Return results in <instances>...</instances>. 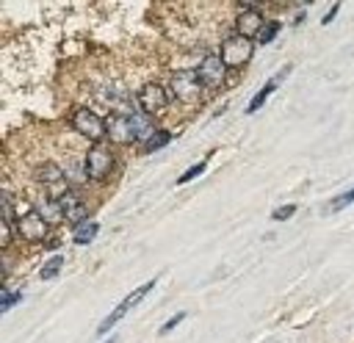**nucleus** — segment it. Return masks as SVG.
<instances>
[{"label": "nucleus", "instance_id": "nucleus-1", "mask_svg": "<svg viewBox=\"0 0 354 343\" xmlns=\"http://www.w3.org/2000/svg\"><path fill=\"white\" fill-rule=\"evenodd\" d=\"M113 166H116V152H113V147H111L108 141L91 144L88 152H86V158H83V177L91 180V183H105V180L111 177Z\"/></svg>", "mask_w": 354, "mask_h": 343}, {"label": "nucleus", "instance_id": "nucleus-2", "mask_svg": "<svg viewBox=\"0 0 354 343\" xmlns=\"http://www.w3.org/2000/svg\"><path fill=\"white\" fill-rule=\"evenodd\" d=\"M69 124L75 127L77 136L88 138L91 144H102V141H108V124H105V119H102L97 111L86 108V105H80V108L72 111Z\"/></svg>", "mask_w": 354, "mask_h": 343}, {"label": "nucleus", "instance_id": "nucleus-3", "mask_svg": "<svg viewBox=\"0 0 354 343\" xmlns=\"http://www.w3.org/2000/svg\"><path fill=\"white\" fill-rule=\"evenodd\" d=\"M169 91H171L174 100H180V102H185V105H194V102L202 100L205 86H202L196 69H177V72H171V77H169Z\"/></svg>", "mask_w": 354, "mask_h": 343}, {"label": "nucleus", "instance_id": "nucleus-4", "mask_svg": "<svg viewBox=\"0 0 354 343\" xmlns=\"http://www.w3.org/2000/svg\"><path fill=\"white\" fill-rule=\"evenodd\" d=\"M36 183L44 188V196H50V199H55V202H58L64 194L72 191L66 172H64L58 163H53V160H44V163L36 169Z\"/></svg>", "mask_w": 354, "mask_h": 343}, {"label": "nucleus", "instance_id": "nucleus-5", "mask_svg": "<svg viewBox=\"0 0 354 343\" xmlns=\"http://www.w3.org/2000/svg\"><path fill=\"white\" fill-rule=\"evenodd\" d=\"M14 230H17V235H19L25 243H44V241L50 238L53 224L33 207V210H28L25 216H19V219L14 221Z\"/></svg>", "mask_w": 354, "mask_h": 343}, {"label": "nucleus", "instance_id": "nucleus-6", "mask_svg": "<svg viewBox=\"0 0 354 343\" xmlns=\"http://www.w3.org/2000/svg\"><path fill=\"white\" fill-rule=\"evenodd\" d=\"M136 102H138L141 113L158 116V113H163V111L169 108L171 91H169L166 86H160V83H144V86L138 89V94H136Z\"/></svg>", "mask_w": 354, "mask_h": 343}, {"label": "nucleus", "instance_id": "nucleus-7", "mask_svg": "<svg viewBox=\"0 0 354 343\" xmlns=\"http://www.w3.org/2000/svg\"><path fill=\"white\" fill-rule=\"evenodd\" d=\"M252 53H254V41L252 39H243V36H238V33H232V36H227L224 41H221V61L227 64V69H238V66H243L249 58H252Z\"/></svg>", "mask_w": 354, "mask_h": 343}, {"label": "nucleus", "instance_id": "nucleus-8", "mask_svg": "<svg viewBox=\"0 0 354 343\" xmlns=\"http://www.w3.org/2000/svg\"><path fill=\"white\" fill-rule=\"evenodd\" d=\"M152 288H155V279H147L144 285H138V288H136L130 296H124V299L119 302V307H116V310H111V315H105V318L100 321L97 332H100V335H105V332H108L113 324H119V321L127 315V310H133V307H136V304H138V302H141V299H144V296H147Z\"/></svg>", "mask_w": 354, "mask_h": 343}, {"label": "nucleus", "instance_id": "nucleus-9", "mask_svg": "<svg viewBox=\"0 0 354 343\" xmlns=\"http://www.w3.org/2000/svg\"><path fill=\"white\" fill-rule=\"evenodd\" d=\"M196 75H199V80H202L205 89H221V86L227 83V64L221 61L218 53H207V55L199 61Z\"/></svg>", "mask_w": 354, "mask_h": 343}, {"label": "nucleus", "instance_id": "nucleus-10", "mask_svg": "<svg viewBox=\"0 0 354 343\" xmlns=\"http://www.w3.org/2000/svg\"><path fill=\"white\" fill-rule=\"evenodd\" d=\"M105 124H108V141L111 144H136V141H141L133 116H124V113H113L111 111V116L105 119Z\"/></svg>", "mask_w": 354, "mask_h": 343}, {"label": "nucleus", "instance_id": "nucleus-11", "mask_svg": "<svg viewBox=\"0 0 354 343\" xmlns=\"http://www.w3.org/2000/svg\"><path fill=\"white\" fill-rule=\"evenodd\" d=\"M58 205H61V210H64V221H69V224H80V221H88L86 216H88V202L72 188L69 194H64L61 199H58Z\"/></svg>", "mask_w": 354, "mask_h": 343}, {"label": "nucleus", "instance_id": "nucleus-12", "mask_svg": "<svg viewBox=\"0 0 354 343\" xmlns=\"http://www.w3.org/2000/svg\"><path fill=\"white\" fill-rule=\"evenodd\" d=\"M263 25H266V22H263V14H260L257 8H241V11H238V19H235V33L243 36V39L257 41Z\"/></svg>", "mask_w": 354, "mask_h": 343}, {"label": "nucleus", "instance_id": "nucleus-13", "mask_svg": "<svg viewBox=\"0 0 354 343\" xmlns=\"http://www.w3.org/2000/svg\"><path fill=\"white\" fill-rule=\"evenodd\" d=\"M97 232H100V224L97 221H80L77 227H72V241L77 246H86V243H91L97 238Z\"/></svg>", "mask_w": 354, "mask_h": 343}, {"label": "nucleus", "instance_id": "nucleus-14", "mask_svg": "<svg viewBox=\"0 0 354 343\" xmlns=\"http://www.w3.org/2000/svg\"><path fill=\"white\" fill-rule=\"evenodd\" d=\"M36 210H39V213H41V216H44L50 224L64 221V210H61V205H58L55 199H50V196H44V199H41V205H39Z\"/></svg>", "mask_w": 354, "mask_h": 343}, {"label": "nucleus", "instance_id": "nucleus-15", "mask_svg": "<svg viewBox=\"0 0 354 343\" xmlns=\"http://www.w3.org/2000/svg\"><path fill=\"white\" fill-rule=\"evenodd\" d=\"M169 141H171V133L163 130V127H158V130L144 141V152H158V149H163Z\"/></svg>", "mask_w": 354, "mask_h": 343}, {"label": "nucleus", "instance_id": "nucleus-16", "mask_svg": "<svg viewBox=\"0 0 354 343\" xmlns=\"http://www.w3.org/2000/svg\"><path fill=\"white\" fill-rule=\"evenodd\" d=\"M277 83H279V77H274V80H268V83H266V86H263V89H260V91L254 94V100L249 102V108H246V113H254V111H260V108H263V102L268 100V94H271V91L277 89Z\"/></svg>", "mask_w": 354, "mask_h": 343}, {"label": "nucleus", "instance_id": "nucleus-17", "mask_svg": "<svg viewBox=\"0 0 354 343\" xmlns=\"http://www.w3.org/2000/svg\"><path fill=\"white\" fill-rule=\"evenodd\" d=\"M61 268H64V254H53V257H50V260L41 266L39 277H41V279H55Z\"/></svg>", "mask_w": 354, "mask_h": 343}, {"label": "nucleus", "instance_id": "nucleus-18", "mask_svg": "<svg viewBox=\"0 0 354 343\" xmlns=\"http://www.w3.org/2000/svg\"><path fill=\"white\" fill-rule=\"evenodd\" d=\"M19 299H22V293L19 290H11L8 282H3V288H0V310L8 313L14 307V302H19Z\"/></svg>", "mask_w": 354, "mask_h": 343}, {"label": "nucleus", "instance_id": "nucleus-19", "mask_svg": "<svg viewBox=\"0 0 354 343\" xmlns=\"http://www.w3.org/2000/svg\"><path fill=\"white\" fill-rule=\"evenodd\" d=\"M279 28H282V25H279L277 19H271V22H266V25H263V30H260V36H257V41H260V44H271V41L277 39V33H279Z\"/></svg>", "mask_w": 354, "mask_h": 343}, {"label": "nucleus", "instance_id": "nucleus-20", "mask_svg": "<svg viewBox=\"0 0 354 343\" xmlns=\"http://www.w3.org/2000/svg\"><path fill=\"white\" fill-rule=\"evenodd\" d=\"M205 166H207V163H205V160H199V163H194L191 169H185V172L177 177V185H183V183H191L194 177H199V174L205 172Z\"/></svg>", "mask_w": 354, "mask_h": 343}, {"label": "nucleus", "instance_id": "nucleus-21", "mask_svg": "<svg viewBox=\"0 0 354 343\" xmlns=\"http://www.w3.org/2000/svg\"><path fill=\"white\" fill-rule=\"evenodd\" d=\"M351 202H354V188H348V191H343L340 196H335V199L329 202V207H332V210H343V207L351 205Z\"/></svg>", "mask_w": 354, "mask_h": 343}, {"label": "nucleus", "instance_id": "nucleus-22", "mask_svg": "<svg viewBox=\"0 0 354 343\" xmlns=\"http://www.w3.org/2000/svg\"><path fill=\"white\" fill-rule=\"evenodd\" d=\"M296 213V205H282V207H277L271 216H274V221H285V219H290Z\"/></svg>", "mask_w": 354, "mask_h": 343}, {"label": "nucleus", "instance_id": "nucleus-23", "mask_svg": "<svg viewBox=\"0 0 354 343\" xmlns=\"http://www.w3.org/2000/svg\"><path fill=\"white\" fill-rule=\"evenodd\" d=\"M183 318H185V313H177V315H171V318H169V321L160 326V332H171V329H174V326L183 321Z\"/></svg>", "mask_w": 354, "mask_h": 343}, {"label": "nucleus", "instance_id": "nucleus-24", "mask_svg": "<svg viewBox=\"0 0 354 343\" xmlns=\"http://www.w3.org/2000/svg\"><path fill=\"white\" fill-rule=\"evenodd\" d=\"M337 11H340V3H332V8H329L324 17H321V25H329V22L337 17Z\"/></svg>", "mask_w": 354, "mask_h": 343}, {"label": "nucleus", "instance_id": "nucleus-25", "mask_svg": "<svg viewBox=\"0 0 354 343\" xmlns=\"http://www.w3.org/2000/svg\"><path fill=\"white\" fill-rule=\"evenodd\" d=\"M105 343H113V337H111V340H105Z\"/></svg>", "mask_w": 354, "mask_h": 343}]
</instances>
